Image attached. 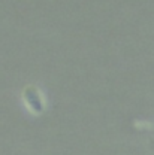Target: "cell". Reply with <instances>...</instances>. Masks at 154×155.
Here are the masks:
<instances>
[{"label":"cell","instance_id":"6da1fadb","mask_svg":"<svg viewBox=\"0 0 154 155\" xmlns=\"http://www.w3.org/2000/svg\"><path fill=\"white\" fill-rule=\"evenodd\" d=\"M22 97H24V101L26 104L29 106V109L33 112V114H42L43 109H45V104H43V100L39 94L38 88H35L33 85L27 87L22 93Z\"/></svg>","mask_w":154,"mask_h":155}]
</instances>
